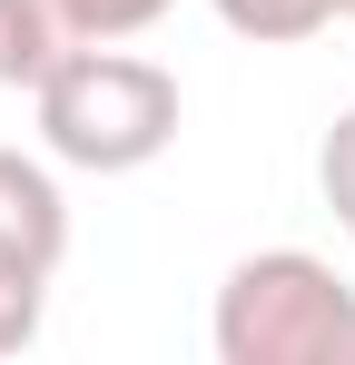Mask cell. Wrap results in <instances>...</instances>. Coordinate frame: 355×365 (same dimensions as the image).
I'll return each instance as SVG.
<instances>
[{"label": "cell", "mask_w": 355, "mask_h": 365, "mask_svg": "<svg viewBox=\"0 0 355 365\" xmlns=\"http://www.w3.org/2000/svg\"><path fill=\"white\" fill-rule=\"evenodd\" d=\"M30 99H40V148L59 168H89V178H128V168L168 158L178 138V79L138 50H109V40L59 60Z\"/></svg>", "instance_id": "obj_1"}, {"label": "cell", "mask_w": 355, "mask_h": 365, "mask_svg": "<svg viewBox=\"0 0 355 365\" xmlns=\"http://www.w3.org/2000/svg\"><path fill=\"white\" fill-rule=\"evenodd\" d=\"M217 365H355V287L306 247H257L217 287Z\"/></svg>", "instance_id": "obj_2"}, {"label": "cell", "mask_w": 355, "mask_h": 365, "mask_svg": "<svg viewBox=\"0 0 355 365\" xmlns=\"http://www.w3.org/2000/svg\"><path fill=\"white\" fill-rule=\"evenodd\" d=\"M89 40H99L89 0H0V89H40Z\"/></svg>", "instance_id": "obj_3"}, {"label": "cell", "mask_w": 355, "mask_h": 365, "mask_svg": "<svg viewBox=\"0 0 355 365\" xmlns=\"http://www.w3.org/2000/svg\"><path fill=\"white\" fill-rule=\"evenodd\" d=\"M0 257H40V267L69 257V197L20 148H0Z\"/></svg>", "instance_id": "obj_4"}, {"label": "cell", "mask_w": 355, "mask_h": 365, "mask_svg": "<svg viewBox=\"0 0 355 365\" xmlns=\"http://www.w3.org/2000/svg\"><path fill=\"white\" fill-rule=\"evenodd\" d=\"M207 10L227 20L237 40H267V50L277 40H316L326 20H346V0H207Z\"/></svg>", "instance_id": "obj_5"}, {"label": "cell", "mask_w": 355, "mask_h": 365, "mask_svg": "<svg viewBox=\"0 0 355 365\" xmlns=\"http://www.w3.org/2000/svg\"><path fill=\"white\" fill-rule=\"evenodd\" d=\"M50 316V267L40 257H0V356H20Z\"/></svg>", "instance_id": "obj_6"}, {"label": "cell", "mask_w": 355, "mask_h": 365, "mask_svg": "<svg viewBox=\"0 0 355 365\" xmlns=\"http://www.w3.org/2000/svg\"><path fill=\"white\" fill-rule=\"evenodd\" d=\"M316 187H326V207H336V227L355 237V109H336V128L316 138Z\"/></svg>", "instance_id": "obj_7"}, {"label": "cell", "mask_w": 355, "mask_h": 365, "mask_svg": "<svg viewBox=\"0 0 355 365\" xmlns=\"http://www.w3.org/2000/svg\"><path fill=\"white\" fill-rule=\"evenodd\" d=\"M178 0H89V20H99V40H138V30H158Z\"/></svg>", "instance_id": "obj_8"}, {"label": "cell", "mask_w": 355, "mask_h": 365, "mask_svg": "<svg viewBox=\"0 0 355 365\" xmlns=\"http://www.w3.org/2000/svg\"><path fill=\"white\" fill-rule=\"evenodd\" d=\"M346 20H355V0H346Z\"/></svg>", "instance_id": "obj_9"}]
</instances>
